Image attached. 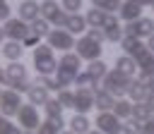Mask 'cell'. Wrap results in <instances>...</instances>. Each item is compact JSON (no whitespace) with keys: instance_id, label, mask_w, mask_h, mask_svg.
Listing matches in <instances>:
<instances>
[{"instance_id":"cell-31","label":"cell","mask_w":154,"mask_h":134,"mask_svg":"<svg viewBox=\"0 0 154 134\" xmlns=\"http://www.w3.org/2000/svg\"><path fill=\"white\" fill-rule=\"evenodd\" d=\"M130 117L137 120V122H144V120L152 117V110L147 108V103H132V115Z\"/></svg>"},{"instance_id":"cell-14","label":"cell","mask_w":154,"mask_h":134,"mask_svg":"<svg viewBox=\"0 0 154 134\" xmlns=\"http://www.w3.org/2000/svg\"><path fill=\"white\" fill-rule=\"evenodd\" d=\"M118 17L128 24V22H135L142 17V7L135 2V0H120V7H118Z\"/></svg>"},{"instance_id":"cell-34","label":"cell","mask_w":154,"mask_h":134,"mask_svg":"<svg viewBox=\"0 0 154 134\" xmlns=\"http://www.w3.org/2000/svg\"><path fill=\"white\" fill-rule=\"evenodd\" d=\"M75 86H77V89H96L99 84H96L89 74H87V69H82V72L75 77Z\"/></svg>"},{"instance_id":"cell-32","label":"cell","mask_w":154,"mask_h":134,"mask_svg":"<svg viewBox=\"0 0 154 134\" xmlns=\"http://www.w3.org/2000/svg\"><path fill=\"white\" fill-rule=\"evenodd\" d=\"M91 7H96V10H103L106 14H113V12H118V7H120V0H91Z\"/></svg>"},{"instance_id":"cell-18","label":"cell","mask_w":154,"mask_h":134,"mask_svg":"<svg viewBox=\"0 0 154 134\" xmlns=\"http://www.w3.org/2000/svg\"><path fill=\"white\" fill-rule=\"evenodd\" d=\"M65 31H67V34H72L75 38H77V36H84V34H87V22H84V14H67Z\"/></svg>"},{"instance_id":"cell-2","label":"cell","mask_w":154,"mask_h":134,"mask_svg":"<svg viewBox=\"0 0 154 134\" xmlns=\"http://www.w3.org/2000/svg\"><path fill=\"white\" fill-rule=\"evenodd\" d=\"M31 57H34V69H36V74H46V77H53V74H55L58 57H55V53H53L51 45L38 43V45L31 50Z\"/></svg>"},{"instance_id":"cell-43","label":"cell","mask_w":154,"mask_h":134,"mask_svg":"<svg viewBox=\"0 0 154 134\" xmlns=\"http://www.w3.org/2000/svg\"><path fill=\"white\" fill-rule=\"evenodd\" d=\"M140 134H154V115H152L149 120H144V122H142V129H140Z\"/></svg>"},{"instance_id":"cell-29","label":"cell","mask_w":154,"mask_h":134,"mask_svg":"<svg viewBox=\"0 0 154 134\" xmlns=\"http://www.w3.org/2000/svg\"><path fill=\"white\" fill-rule=\"evenodd\" d=\"M58 10H60V5H58V2H53V0H43V2H38V17H41V19H46V22H48Z\"/></svg>"},{"instance_id":"cell-24","label":"cell","mask_w":154,"mask_h":134,"mask_svg":"<svg viewBox=\"0 0 154 134\" xmlns=\"http://www.w3.org/2000/svg\"><path fill=\"white\" fill-rule=\"evenodd\" d=\"M137 62V72H144V74H154V53L149 50H142L137 57H132Z\"/></svg>"},{"instance_id":"cell-40","label":"cell","mask_w":154,"mask_h":134,"mask_svg":"<svg viewBox=\"0 0 154 134\" xmlns=\"http://www.w3.org/2000/svg\"><path fill=\"white\" fill-rule=\"evenodd\" d=\"M46 122H48V124H51V127H53L58 134H60V132L67 127V120H65V117H46Z\"/></svg>"},{"instance_id":"cell-21","label":"cell","mask_w":154,"mask_h":134,"mask_svg":"<svg viewBox=\"0 0 154 134\" xmlns=\"http://www.w3.org/2000/svg\"><path fill=\"white\" fill-rule=\"evenodd\" d=\"M67 129L72 132V134H87L89 129H91V120L87 117V115H72L70 120H67Z\"/></svg>"},{"instance_id":"cell-23","label":"cell","mask_w":154,"mask_h":134,"mask_svg":"<svg viewBox=\"0 0 154 134\" xmlns=\"http://www.w3.org/2000/svg\"><path fill=\"white\" fill-rule=\"evenodd\" d=\"M116 69H118L120 74L130 77V79H135V77H137V62H135L130 55H120V57L116 60Z\"/></svg>"},{"instance_id":"cell-12","label":"cell","mask_w":154,"mask_h":134,"mask_svg":"<svg viewBox=\"0 0 154 134\" xmlns=\"http://www.w3.org/2000/svg\"><path fill=\"white\" fill-rule=\"evenodd\" d=\"M2 29H5L7 41H17V43H22V38L29 34V24H24L19 17H10V19L2 24Z\"/></svg>"},{"instance_id":"cell-13","label":"cell","mask_w":154,"mask_h":134,"mask_svg":"<svg viewBox=\"0 0 154 134\" xmlns=\"http://www.w3.org/2000/svg\"><path fill=\"white\" fill-rule=\"evenodd\" d=\"M101 31H103V36H106L108 43H120L123 36H125V34H123V24L118 22L116 14H106V22H103Z\"/></svg>"},{"instance_id":"cell-53","label":"cell","mask_w":154,"mask_h":134,"mask_svg":"<svg viewBox=\"0 0 154 134\" xmlns=\"http://www.w3.org/2000/svg\"><path fill=\"white\" fill-rule=\"evenodd\" d=\"M0 98H2V86H0Z\"/></svg>"},{"instance_id":"cell-50","label":"cell","mask_w":154,"mask_h":134,"mask_svg":"<svg viewBox=\"0 0 154 134\" xmlns=\"http://www.w3.org/2000/svg\"><path fill=\"white\" fill-rule=\"evenodd\" d=\"M87 134H101V132H99V129H89Z\"/></svg>"},{"instance_id":"cell-55","label":"cell","mask_w":154,"mask_h":134,"mask_svg":"<svg viewBox=\"0 0 154 134\" xmlns=\"http://www.w3.org/2000/svg\"><path fill=\"white\" fill-rule=\"evenodd\" d=\"M53 2H60V0H53Z\"/></svg>"},{"instance_id":"cell-41","label":"cell","mask_w":154,"mask_h":134,"mask_svg":"<svg viewBox=\"0 0 154 134\" xmlns=\"http://www.w3.org/2000/svg\"><path fill=\"white\" fill-rule=\"evenodd\" d=\"M10 17H12V7H10V2H7V0H0V22L5 24Z\"/></svg>"},{"instance_id":"cell-7","label":"cell","mask_w":154,"mask_h":134,"mask_svg":"<svg viewBox=\"0 0 154 134\" xmlns=\"http://www.w3.org/2000/svg\"><path fill=\"white\" fill-rule=\"evenodd\" d=\"M123 34L125 36H132V38H149L152 34H154V19H149V17H140V19H135V22H128L125 26H123Z\"/></svg>"},{"instance_id":"cell-48","label":"cell","mask_w":154,"mask_h":134,"mask_svg":"<svg viewBox=\"0 0 154 134\" xmlns=\"http://www.w3.org/2000/svg\"><path fill=\"white\" fill-rule=\"evenodd\" d=\"M0 86H7L5 84V67H0Z\"/></svg>"},{"instance_id":"cell-30","label":"cell","mask_w":154,"mask_h":134,"mask_svg":"<svg viewBox=\"0 0 154 134\" xmlns=\"http://www.w3.org/2000/svg\"><path fill=\"white\" fill-rule=\"evenodd\" d=\"M29 29H31V34H36L38 38H43V36H48V34H51V24H48L46 19H41V17H38V19H34V22L29 24Z\"/></svg>"},{"instance_id":"cell-28","label":"cell","mask_w":154,"mask_h":134,"mask_svg":"<svg viewBox=\"0 0 154 134\" xmlns=\"http://www.w3.org/2000/svg\"><path fill=\"white\" fill-rule=\"evenodd\" d=\"M31 84H36V86H43L46 91H60V84H58L53 77H46V74H36V77L31 79Z\"/></svg>"},{"instance_id":"cell-38","label":"cell","mask_w":154,"mask_h":134,"mask_svg":"<svg viewBox=\"0 0 154 134\" xmlns=\"http://www.w3.org/2000/svg\"><path fill=\"white\" fill-rule=\"evenodd\" d=\"M0 134H22V129L14 122H10V117H2L0 115Z\"/></svg>"},{"instance_id":"cell-10","label":"cell","mask_w":154,"mask_h":134,"mask_svg":"<svg viewBox=\"0 0 154 134\" xmlns=\"http://www.w3.org/2000/svg\"><path fill=\"white\" fill-rule=\"evenodd\" d=\"M94 127H96L101 134H120L123 122L108 110V112H96V117H94Z\"/></svg>"},{"instance_id":"cell-33","label":"cell","mask_w":154,"mask_h":134,"mask_svg":"<svg viewBox=\"0 0 154 134\" xmlns=\"http://www.w3.org/2000/svg\"><path fill=\"white\" fill-rule=\"evenodd\" d=\"M43 112L46 117H63V105L58 103V98H48L43 105Z\"/></svg>"},{"instance_id":"cell-45","label":"cell","mask_w":154,"mask_h":134,"mask_svg":"<svg viewBox=\"0 0 154 134\" xmlns=\"http://www.w3.org/2000/svg\"><path fill=\"white\" fill-rule=\"evenodd\" d=\"M144 103H147V108H149V110H152V115H154V89L147 93V100H144Z\"/></svg>"},{"instance_id":"cell-52","label":"cell","mask_w":154,"mask_h":134,"mask_svg":"<svg viewBox=\"0 0 154 134\" xmlns=\"http://www.w3.org/2000/svg\"><path fill=\"white\" fill-rule=\"evenodd\" d=\"M22 134H36V132H22Z\"/></svg>"},{"instance_id":"cell-44","label":"cell","mask_w":154,"mask_h":134,"mask_svg":"<svg viewBox=\"0 0 154 134\" xmlns=\"http://www.w3.org/2000/svg\"><path fill=\"white\" fill-rule=\"evenodd\" d=\"M36 134H58V132H55V129H53V127H51L46 120H41V127L36 129Z\"/></svg>"},{"instance_id":"cell-16","label":"cell","mask_w":154,"mask_h":134,"mask_svg":"<svg viewBox=\"0 0 154 134\" xmlns=\"http://www.w3.org/2000/svg\"><path fill=\"white\" fill-rule=\"evenodd\" d=\"M17 12H19V19L24 24H31L34 19H38V2L36 0H22L17 5Z\"/></svg>"},{"instance_id":"cell-27","label":"cell","mask_w":154,"mask_h":134,"mask_svg":"<svg viewBox=\"0 0 154 134\" xmlns=\"http://www.w3.org/2000/svg\"><path fill=\"white\" fill-rule=\"evenodd\" d=\"M111 112H113V115L123 122V120H128V117L132 115V103H130L128 98H116V103H113Z\"/></svg>"},{"instance_id":"cell-3","label":"cell","mask_w":154,"mask_h":134,"mask_svg":"<svg viewBox=\"0 0 154 134\" xmlns=\"http://www.w3.org/2000/svg\"><path fill=\"white\" fill-rule=\"evenodd\" d=\"M130 77H125V74H120L118 69H108L106 72V77L101 79V89L103 91H108L113 98H125L128 96V86H130Z\"/></svg>"},{"instance_id":"cell-17","label":"cell","mask_w":154,"mask_h":134,"mask_svg":"<svg viewBox=\"0 0 154 134\" xmlns=\"http://www.w3.org/2000/svg\"><path fill=\"white\" fill-rule=\"evenodd\" d=\"M113 103H116V98H113L108 91H103L101 86L94 89V110H99V112H108V110L113 108Z\"/></svg>"},{"instance_id":"cell-4","label":"cell","mask_w":154,"mask_h":134,"mask_svg":"<svg viewBox=\"0 0 154 134\" xmlns=\"http://www.w3.org/2000/svg\"><path fill=\"white\" fill-rule=\"evenodd\" d=\"M75 53H77V57L79 60H87V62H94V60H101V43H96V41H91V38H87V36H79V38H75V48H72Z\"/></svg>"},{"instance_id":"cell-47","label":"cell","mask_w":154,"mask_h":134,"mask_svg":"<svg viewBox=\"0 0 154 134\" xmlns=\"http://www.w3.org/2000/svg\"><path fill=\"white\" fill-rule=\"evenodd\" d=\"M135 2H137L140 7H152V2H154V0H135Z\"/></svg>"},{"instance_id":"cell-37","label":"cell","mask_w":154,"mask_h":134,"mask_svg":"<svg viewBox=\"0 0 154 134\" xmlns=\"http://www.w3.org/2000/svg\"><path fill=\"white\" fill-rule=\"evenodd\" d=\"M140 129H142V122H137V120L128 117V120H123L120 134H140Z\"/></svg>"},{"instance_id":"cell-49","label":"cell","mask_w":154,"mask_h":134,"mask_svg":"<svg viewBox=\"0 0 154 134\" xmlns=\"http://www.w3.org/2000/svg\"><path fill=\"white\" fill-rule=\"evenodd\" d=\"M7 41V36H5V29H2V24H0V45Z\"/></svg>"},{"instance_id":"cell-19","label":"cell","mask_w":154,"mask_h":134,"mask_svg":"<svg viewBox=\"0 0 154 134\" xmlns=\"http://www.w3.org/2000/svg\"><path fill=\"white\" fill-rule=\"evenodd\" d=\"M118 45H120V50H125V55H130V57H137L142 50H147L144 41H140V38H132V36H123V41H120Z\"/></svg>"},{"instance_id":"cell-36","label":"cell","mask_w":154,"mask_h":134,"mask_svg":"<svg viewBox=\"0 0 154 134\" xmlns=\"http://www.w3.org/2000/svg\"><path fill=\"white\" fill-rule=\"evenodd\" d=\"M60 10L65 14H79L82 12V0H60Z\"/></svg>"},{"instance_id":"cell-20","label":"cell","mask_w":154,"mask_h":134,"mask_svg":"<svg viewBox=\"0 0 154 134\" xmlns=\"http://www.w3.org/2000/svg\"><path fill=\"white\" fill-rule=\"evenodd\" d=\"M149 91H152V89H147L144 84H140L137 79H132V81H130V86H128V96H125V98H128L130 103H144Z\"/></svg>"},{"instance_id":"cell-5","label":"cell","mask_w":154,"mask_h":134,"mask_svg":"<svg viewBox=\"0 0 154 134\" xmlns=\"http://www.w3.org/2000/svg\"><path fill=\"white\" fill-rule=\"evenodd\" d=\"M17 127H22V132H36L41 127V117H38V108L31 103H22V108L17 110Z\"/></svg>"},{"instance_id":"cell-54","label":"cell","mask_w":154,"mask_h":134,"mask_svg":"<svg viewBox=\"0 0 154 134\" xmlns=\"http://www.w3.org/2000/svg\"><path fill=\"white\" fill-rule=\"evenodd\" d=\"M152 10H154V2H152Z\"/></svg>"},{"instance_id":"cell-11","label":"cell","mask_w":154,"mask_h":134,"mask_svg":"<svg viewBox=\"0 0 154 134\" xmlns=\"http://www.w3.org/2000/svg\"><path fill=\"white\" fill-rule=\"evenodd\" d=\"M72 110L77 115H89L94 110V89H77L75 91V103Z\"/></svg>"},{"instance_id":"cell-22","label":"cell","mask_w":154,"mask_h":134,"mask_svg":"<svg viewBox=\"0 0 154 134\" xmlns=\"http://www.w3.org/2000/svg\"><path fill=\"white\" fill-rule=\"evenodd\" d=\"M51 98V91H46L43 86H36V84H31V89L26 91V103H31V105H46V100Z\"/></svg>"},{"instance_id":"cell-9","label":"cell","mask_w":154,"mask_h":134,"mask_svg":"<svg viewBox=\"0 0 154 134\" xmlns=\"http://www.w3.org/2000/svg\"><path fill=\"white\" fill-rule=\"evenodd\" d=\"M29 79H31L29 77V69L22 65V60L19 62H10L5 67V84H7V89H14V86H19V84H24Z\"/></svg>"},{"instance_id":"cell-42","label":"cell","mask_w":154,"mask_h":134,"mask_svg":"<svg viewBox=\"0 0 154 134\" xmlns=\"http://www.w3.org/2000/svg\"><path fill=\"white\" fill-rule=\"evenodd\" d=\"M87 38H91V41H96V43H103L106 41V36H103V31L101 29H87V34H84Z\"/></svg>"},{"instance_id":"cell-39","label":"cell","mask_w":154,"mask_h":134,"mask_svg":"<svg viewBox=\"0 0 154 134\" xmlns=\"http://www.w3.org/2000/svg\"><path fill=\"white\" fill-rule=\"evenodd\" d=\"M38 43H41V38H38L36 34H31V29H29V34L22 38V45H24V50H26V48H29V50H34Z\"/></svg>"},{"instance_id":"cell-8","label":"cell","mask_w":154,"mask_h":134,"mask_svg":"<svg viewBox=\"0 0 154 134\" xmlns=\"http://www.w3.org/2000/svg\"><path fill=\"white\" fill-rule=\"evenodd\" d=\"M22 93H17L14 89H2V98H0V115L2 117H12L17 115V110L22 108Z\"/></svg>"},{"instance_id":"cell-15","label":"cell","mask_w":154,"mask_h":134,"mask_svg":"<svg viewBox=\"0 0 154 134\" xmlns=\"http://www.w3.org/2000/svg\"><path fill=\"white\" fill-rule=\"evenodd\" d=\"M0 55L7 60V62H19L22 55H24V45L17 43V41H5L0 45Z\"/></svg>"},{"instance_id":"cell-25","label":"cell","mask_w":154,"mask_h":134,"mask_svg":"<svg viewBox=\"0 0 154 134\" xmlns=\"http://www.w3.org/2000/svg\"><path fill=\"white\" fill-rule=\"evenodd\" d=\"M84 22H87V29H101V26H103V22H106V12H103V10H96V7H91V10H87Z\"/></svg>"},{"instance_id":"cell-51","label":"cell","mask_w":154,"mask_h":134,"mask_svg":"<svg viewBox=\"0 0 154 134\" xmlns=\"http://www.w3.org/2000/svg\"><path fill=\"white\" fill-rule=\"evenodd\" d=\"M60 134H72V132H70V129H63V132H60Z\"/></svg>"},{"instance_id":"cell-26","label":"cell","mask_w":154,"mask_h":134,"mask_svg":"<svg viewBox=\"0 0 154 134\" xmlns=\"http://www.w3.org/2000/svg\"><path fill=\"white\" fill-rule=\"evenodd\" d=\"M106 72H108V65L103 62V60H94V62H87V74L96 81V84H101V79L106 77Z\"/></svg>"},{"instance_id":"cell-6","label":"cell","mask_w":154,"mask_h":134,"mask_svg":"<svg viewBox=\"0 0 154 134\" xmlns=\"http://www.w3.org/2000/svg\"><path fill=\"white\" fill-rule=\"evenodd\" d=\"M46 45H51L53 50L72 53V48H75V36L67 34L65 29H51V34L46 36Z\"/></svg>"},{"instance_id":"cell-1","label":"cell","mask_w":154,"mask_h":134,"mask_svg":"<svg viewBox=\"0 0 154 134\" xmlns=\"http://www.w3.org/2000/svg\"><path fill=\"white\" fill-rule=\"evenodd\" d=\"M79 72H82V60L77 57V53H63L60 60H58L53 79L60 84V89H67V86L75 84V77Z\"/></svg>"},{"instance_id":"cell-46","label":"cell","mask_w":154,"mask_h":134,"mask_svg":"<svg viewBox=\"0 0 154 134\" xmlns=\"http://www.w3.org/2000/svg\"><path fill=\"white\" fill-rule=\"evenodd\" d=\"M144 45H147V50H149V53H154V34H152V36L144 41Z\"/></svg>"},{"instance_id":"cell-35","label":"cell","mask_w":154,"mask_h":134,"mask_svg":"<svg viewBox=\"0 0 154 134\" xmlns=\"http://www.w3.org/2000/svg\"><path fill=\"white\" fill-rule=\"evenodd\" d=\"M55 98H58V103L63 105V110H65V108H72V103H75V91H72V89H60Z\"/></svg>"}]
</instances>
